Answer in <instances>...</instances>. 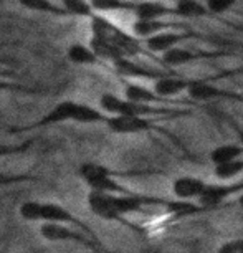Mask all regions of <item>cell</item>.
<instances>
[{
	"mask_svg": "<svg viewBox=\"0 0 243 253\" xmlns=\"http://www.w3.org/2000/svg\"><path fill=\"white\" fill-rule=\"evenodd\" d=\"M18 213L23 220L27 222H60V223H68L76 228H80L81 232L88 233L89 237L98 238L96 233L93 232V228L88 225L86 222H83L78 218L73 212H70L68 209H65L63 205L56 202H37V200H27L20 205Z\"/></svg>",
	"mask_w": 243,
	"mask_h": 253,
	"instance_id": "obj_1",
	"label": "cell"
},
{
	"mask_svg": "<svg viewBox=\"0 0 243 253\" xmlns=\"http://www.w3.org/2000/svg\"><path fill=\"white\" fill-rule=\"evenodd\" d=\"M99 108L108 116L113 114H134V116H182V114H190L189 109H175L167 106H156L149 103H137L126 98H119L113 93H104L99 98Z\"/></svg>",
	"mask_w": 243,
	"mask_h": 253,
	"instance_id": "obj_2",
	"label": "cell"
},
{
	"mask_svg": "<svg viewBox=\"0 0 243 253\" xmlns=\"http://www.w3.org/2000/svg\"><path fill=\"white\" fill-rule=\"evenodd\" d=\"M243 75V68L240 70H227L222 73H217L213 76H207V78H197L195 83H192L187 88V94L192 101H212V99H223V101H237L243 104V94L228 91V89L218 88L212 84L213 81L222 78H232V76Z\"/></svg>",
	"mask_w": 243,
	"mask_h": 253,
	"instance_id": "obj_3",
	"label": "cell"
},
{
	"mask_svg": "<svg viewBox=\"0 0 243 253\" xmlns=\"http://www.w3.org/2000/svg\"><path fill=\"white\" fill-rule=\"evenodd\" d=\"M40 235L41 238L48 242H75L80 245L86 247L88 250L99 252L104 250L99 238L89 237L88 233L81 232L80 228H76L68 223H60V222H41L40 227Z\"/></svg>",
	"mask_w": 243,
	"mask_h": 253,
	"instance_id": "obj_4",
	"label": "cell"
},
{
	"mask_svg": "<svg viewBox=\"0 0 243 253\" xmlns=\"http://www.w3.org/2000/svg\"><path fill=\"white\" fill-rule=\"evenodd\" d=\"M108 129L114 134H139V132L159 131L167 134V131L162 129L159 123L152 116H134V114H113L108 116L106 123Z\"/></svg>",
	"mask_w": 243,
	"mask_h": 253,
	"instance_id": "obj_5",
	"label": "cell"
},
{
	"mask_svg": "<svg viewBox=\"0 0 243 253\" xmlns=\"http://www.w3.org/2000/svg\"><path fill=\"white\" fill-rule=\"evenodd\" d=\"M76 104H78V101H71V99L61 101V103L56 104L55 108H51L50 111L46 113L43 118L38 119V121L28 124V126L10 127L8 132H12V134H20V132H30V131H35V129H41V127L56 126V124H61V123H66V121H73Z\"/></svg>",
	"mask_w": 243,
	"mask_h": 253,
	"instance_id": "obj_6",
	"label": "cell"
},
{
	"mask_svg": "<svg viewBox=\"0 0 243 253\" xmlns=\"http://www.w3.org/2000/svg\"><path fill=\"white\" fill-rule=\"evenodd\" d=\"M194 38L205 40V37L200 35V33L195 30H190V28H182V30H164V32L156 33V35L147 37L144 40H146V48L149 50L151 53H164V51L180 45L182 42L194 40Z\"/></svg>",
	"mask_w": 243,
	"mask_h": 253,
	"instance_id": "obj_7",
	"label": "cell"
},
{
	"mask_svg": "<svg viewBox=\"0 0 243 253\" xmlns=\"http://www.w3.org/2000/svg\"><path fill=\"white\" fill-rule=\"evenodd\" d=\"M162 58L159 60L162 65L167 68H177V66L189 65L192 61L199 60H212V58H220V56L228 55L227 51H205V50H190V48H180V46H174L164 53H161Z\"/></svg>",
	"mask_w": 243,
	"mask_h": 253,
	"instance_id": "obj_8",
	"label": "cell"
},
{
	"mask_svg": "<svg viewBox=\"0 0 243 253\" xmlns=\"http://www.w3.org/2000/svg\"><path fill=\"white\" fill-rule=\"evenodd\" d=\"M88 207L89 210L94 213L96 217L103 218V220H108V222H119L126 227H131L137 230L136 225H132L131 222H127L124 217L119 215L116 212V209L113 207L111 200H109V195L106 192H96V190H91L88 194Z\"/></svg>",
	"mask_w": 243,
	"mask_h": 253,
	"instance_id": "obj_9",
	"label": "cell"
},
{
	"mask_svg": "<svg viewBox=\"0 0 243 253\" xmlns=\"http://www.w3.org/2000/svg\"><path fill=\"white\" fill-rule=\"evenodd\" d=\"M243 190V180L235 184H205L202 194L199 197V204L203 205L207 210L215 209L222 205L233 194H238Z\"/></svg>",
	"mask_w": 243,
	"mask_h": 253,
	"instance_id": "obj_10",
	"label": "cell"
},
{
	"mask_svg": "<svg viewBox=\"0 0 243 253\" xmlns=\"http://www.w3.org/2000/svg\"><path fill=\"white\" fill-rule=\"evenodd\" d=\"M195 80L197 78H184V76H179V75H175L174 71H170V73L154 80L152 89L164 98H174V96H177L179 93L187 91V88L192 83H195Z\"/></svg>",
	"mask_w": 243,
	"mask_h": 253,
	"instance_id": "obj_11",
	"label": "cell"
},
{
	"mask_svg": "<svg viewBox=\"0 0 243 253\" xmlns=\"http://www.w3.org/2000/svg\"><path fill=\"white\" fill-rule=\"evenodd\" d=\"M124 98L137 103H149V104H190V101H177L174 98H164L157 94L154 89L142 86V84L129 83L124 88Z\"/></svg>",
	"mask_w": 243,
	"mask_h": 253,
	"instance_id": "obj_12",
	"label": "cell"
},
{
	"mask_svg": "<svg viewBox=\"0 0 243 253\" xmlns=\"http://www.w3.org/2000/svg\"><path fill=\"white\" fill-rule=\"evenodd\" d=\"M187 28L185 23L164 20V18H151V20H137L132 23V35L137 38H147L164 30H182Z\"/></svg>",
	"mask_w": 243,
	"mask_h": 253,
	"instance_id": "obj_13",
	"label": "cell"
},
{
	"mask_svg": "<svg viewBox=\"0 0 243 253\" xmlns=\"http://www.w3.org/2000/svg\"><path fill=\"white\" fill-rule=\"evenodd\" d=\"M132 13L137 20H151V18H167L175 17L174 7L167 5L164 2H154V0H146V2H136Z\"/></svg>",
	"mask_w": 243,
	"mask_h": 253,
	"instance_id": "obj_14",
	"label": "cell"
},
{
	"mask_svg": "<svg viewBox=\"0 0 243 253\" xmlns=\"http://www.w3.org/2000/svg\"><path fill=\"white\" fill-rule=\"evenodd\" d=\"M207 182L194 175H182L172 182V194L179 200H192L199 199Z\"/></svg>",
	"mask_w": 243,
	"mask_h": 253,
	"instance_id": "obj_15",
	"label": "cell"
},
{
	"mask_svg": "<svg viewBox=\"0 0 243 253\" xmlns=\"http://www.w3.org/2000/svg\"><path fill=\"white\" fill-rule=\"evenodd\" d=\"M89 48H91L103 61H109V63L122 58V53L119 51L118 46L104 37L93 35L91 40H89Z\"/></svg>",
	"mask_w": 243,
	"mask_h": 253,
	"instance_id": "obj_16",
	"label": "cell"
},
{
	"mask_svg": "<svg viewBox=\"0 0 243 253\" xmlns=\"http://www.w3.org/2000/svg\"><path fill=\"white\" fill-rule=\"evenodd\" d=\"M68 60L75 65L81 66H96L103 65V60L89 48V45L73 43L68 48Z\"/></svg>",
	"mask_w": 243,
	"mask_h": 253,
	"instance_id": "obj_17",
	"label": "cell"
},
{
	"mask_svg": "<svg viewBox=\"0 0 243 253\" xmlns=\"http://www.w3.org/2000/svg\"><path fill=\"white\" fill-rule=\"evenodd\" d=\"M172 7L175 17L180 18H200L210 15L205 3L199 2V0H177V2H174Z\"/></svg>",
	"mask_w": 243,
	"mask_h": 253,
	"instance_id": "obj_18",
	"label": "cell"
},
{
	"mask_svg": "<svg viewBox=\"0 0 243 253\" xmlns=\"http://www.w3.org/2000/svg\"><path fill=\"white\" fill-rule=\"evenodd\" d=\"M18 3L27 8V10L37 12V13H46V15H53L56 18H68V13L61 5H56L51 0H18Z\"/></svg>",
	"mask_w": 243,
	"mask_h": 253,
	"instance_id": "obj_19",
	"label": "cell"
},
{
	"mask_svg": "<svg viewBox=\"0 0 243 253\" xmlns=\"http://www.w3.org/2000/svg\"><path fill=\"white\" fill-rule=\"evenodd\" d=\"M108 114L101 111V109H96L89 104L84 103H78L76 104V111H75V123H81V124H99V123H106Z\"/></svg>",
	"mask_w": 243,
	"mask_h": 253,
	"instance_id": "obj_20",
	"label": "cell"
},
{
	"mask_svg": "<svg viewBox=\"0 0 243 253\" xmlns=\"http://www.w3.org/2000/svg\"><path fill=\"white\" fill-rule=\"evenodd\" d=\"M243 156V144H222L217 146L215 149L210 152L212 164H223V162L238 159Z\"/></svg>",
	"mask_w": 243,
	"mask_h": 253,
	"instance_id": "obj_21",
	"label": "cell"
},
{
	"mask_svg": "<svg viewBox=\"0 0 243 253\" xmlns=\"http://www.w3.org/2000/svg\"><path fill=\"white\" fill-rule=\"evenodd\" d=\"M94 12H132L136 2L131 0H89Z\"/></svg>",
	"mask_w": 243,
	"mask_h": 253,
	"instance_id": "obj_22",
	"label": "cell"
},
{
	"mask_svg": "<svg viewBox=\"0 0 243 253\" xmlns=\"http://www.w3.org/2000/svg\"><path fill=\"white\" fill-rule=\"evenodd\" d=\"M61 7L65 8L68 17L91 18L94 15L89 0H61Z\"/></svg>",
	"mask_w": 243,
	"mask_h": 253,
	"instance_id": "obj_23",
	"label": "cell"
},
{
	"mask_svg": "<svg viewBox=\"0 0 243 253\" xmlns=\"http://www.w3.org/2000/svg\"><path fill=\"white\" fill-rule=\"evenodd\" d=\"M213 174L222 180H228V179L237 177V175L243 174V159L242 157H238V159L223 162V164H215Z\"/></svg>",
	"mask_w": 243,
	"mask_h": 253,
	"instance_id": "obj_24",
	"label": "cell"
},
{
	"mask_svg": "<svg viewBox=\"0 0 243 253\" xmlns=\"http://www.w3.org/2000/svg\"><path fill=\"white\" fill-rule=\"evenodd\" d=\"M2 91H10V93H23V94H46L50 93L45 88H35L30 84H22L15 83V81H3L0 80V93Z\"/></svg>",
	"mask_w": 243,
	"mask_h": 253,
	"instance_id": "obj_25",
	"label": "cell"
},
{
	"mask_svg": "<svg viewBox=\"0 0 243 253\" xmlns=\"http://www.w3.org/2000/svg\"><path fill=\"white\" fill-rule=\"evenodd\" d=\"M35 139H27L18 144H0V157H10V156H20L25 154L27 151L32 149Z\"/></svg>",
	"mask_w": 243,
	"mask_h": 253,
	"instance_id": "obj_26",
	"label": "cell"
},
{
	"mask_svg": "<svg viewBox=\"0 0 243 253\" xmlns=\"http://www.w3.org/2000/svg\"><path fill=\"white\" fill-rule=\"evenodd\" d=\"M240 0H207L205 5L210 12V15H222V13L228 12L233 8Z\"/></svg>",
	"mask_w": 243,
	"mask_h": 253,
	"instance_id": "obj_27",
	"label": "cell"
},
{
	"mask_svg": "<svg viewBox=\"0 0 243 253\" xmlns=\"http://www.w3.org/2000/svg\"><path fill=\"white\" fill-rule=\"evenodd\" d=\"M30 180H38V177L30 174H20V175H3L0 174V187H5V185H13L20 182H30Z\"/></svg>",
	"mask_w": 243,
	"mask_h": 253,
	"instance_id": "obj_28",
	"label": "cell"
},
{
	"mask_svg": "<svg viewBox=\"0 0 243 253\" xmlns=\"http://www.w3.org/2000/svg\"><path fill=\"white\" fill-rule=\"evenodd\" d=\"M232 126H233V127H235V129H237V132H238V136H240V137H242V144H243V129H240V127H238V126H237V124H235V123H232Z\"/></svg>",
	"mask_w": 243,
	"mask_h": 253,
	"instance_id": "obj_29",
	"label": "cell"
},
{
	"mask_svg": "<svg viewBox=\"0 0 243 253\" xmlns=\"http://www.w3.org/2000/svg\"><path fill=\"white\" fill-rule=\"evenodd\" d=\"M238 204H240V207L243 209V192L240 194V197H238Z\"/></svg>",
	"mask_w": 243,
	"mask_h": 253,
	"instance_id": "obj_30",
	"label": "cell"
},
{
	"mask_svg": "<svg viewBox=\"0 0 243 253\" xmlns=\"http://www.w3.org/2000/svg\"><path fill=\"white\" fill-rule=\"evenodd\" d=\"M0 75H8L7 71H0Z\"/></svg>",
	"mask_w": 243,
	"mask_h": 253,
	"instance_id": "obj_31",
	"label": "cell"
},
{
	"mask_svg": "<svg viewBox=\"0 0 243 253\" xmlns=\"http://www.w3.org/2000/svg\"><path fill=\"white\" fill-rule=\"evenodd\" d=\"M165 2H177V0H165Z\"/></svg>",
	"mask_w": 243,
	"mask_h": 253,
	"instance_id": "obj_32",
	"label": "cell"
}]
</instances>
